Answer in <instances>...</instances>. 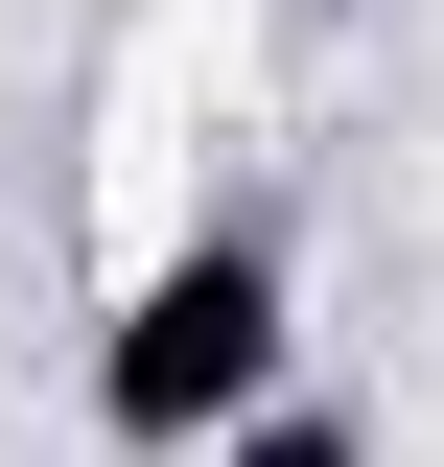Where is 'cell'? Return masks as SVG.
Listing matches in <instances>:
<instances>
[{
    "instance_id": "obj_2",
    "label": "cell",
    "mask_w": 444,
    "mask_h": 467,
    "mask_svg": "<svg viewBox=\"0 0 444 467\" xmlns=\"http://www.w3.org/2000/svg\"><path fill=\"white\" fill-rule=\"evenodd\" d=\"M211 467H375V420H328V398H258Z\"/></svg>"
},
{
    "instance_id": "obj_1",
    "label": "cell",
    "mask_w": 444,
    "mask_h": 467,
    "mask_svg": "<svg viewBox=\"0 0 444 467\" xmlns=\"http://www.w3.org/2000/svg\"><path fill=\"white\" fill-rule=\"evenodd\" d=\"M280 350H304V304H280V234H187L164 281L94 327V420H117L141 467H211L234 420L280 398Z\"/></svg>"
}]
</instances>
